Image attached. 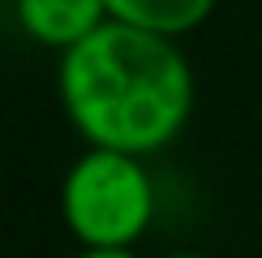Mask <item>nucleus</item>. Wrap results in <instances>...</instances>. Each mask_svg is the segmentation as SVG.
<instances>
[{
	"instance_id": "nucleus-4",
	"label": "nucleus",
	"mask_w": 262,
	"mask_h": 258,
	"mask_svg": "<svg viewBox=\"0 0 262 258\" xmlns=\"http://www.w3.org/2000/svg\"><path fill=\"white\" fill-rule=\"evenodd\" d=\"M103 5H107V22L181 43L185 35L206 26L220 0H103Z\"/></svg>"
},
{
	"instance_id": "nucleus-6",
	"label": "nucleus",
	"mask_w": 262,
	"mask_h": 258,
	"mask_svg": "<svg viewBox=\"0 0 262 258\" xmlns=\"http://www.w3.org/2000/svg\"><path fill=\"white\" fill-rule=\"evenodd\" d=\"M163 258H211V254H198V250H177V254H163Z\"/></svg>"
},
{
	"instance_id": "nucleus-5",
	"label": "nucleus",
	"mask_w": 262,
	"mask_h": 258,
	"mask_svg": "<svg viewBox=\"0 0 262 258\" xmlns=\"http://www.w3.org/2000/svg\"><path fill=\"white\" fill-rule=\"evenodd\" d=\"M73 258H138V250H78Z\"/></svg>"
},
{
	"instance_id": "nucleus-1",
	"label": "nucleus",
	"mask_w": 262,
	"mask_h": 258,
	"mask_svg": "<svg viewBox=\"0 0 262 258\" xmlns=\"http://www.w3.org/2000/svg\"><path fill=\"white\" fill-rule=\"evenodd\" d=\"M69 125L95 150L150 159L181 138L193 112V69L181 43L107 22L56 64Z\"/></svg>"
},
{
	"instance_id": "nucleus-2",
	"label": "nucleus",
	"mask_w": 262,
	"mask_h": 258,
	"mask_svg": "<svg viewBox=\"0 0 262 258\" xmlns=\"http://www.w3.org/2000/svg\"><path fill=\"white\" fill-rule=\"evenodd\" d=\"M60 220L82 250H134L155 224L146 159L86 146L60 181Z\"/></svg>"
},
{
	"instance_id": "nucleus-3",
	"label": "nucleus",
	"mask_w": 262,
	"mask_h": 258,
	"mask_svg": "<svg viewBox=\"0 0 262 258\" xmlns=\"http://www.w3.org/2000/svg\"><path fill=\"white\" fill-rule=\"evenodd\" d=\"M13 17L30 43L64 56L99 26H107V5L103 0H13Z\"/></svg>"
}]
</instances>
